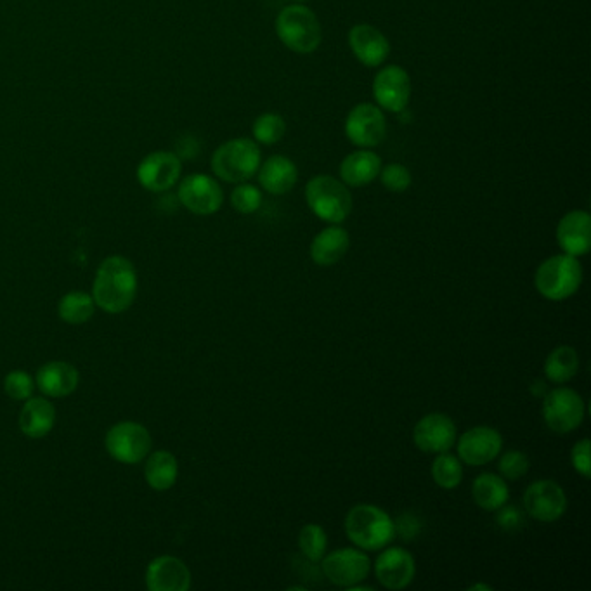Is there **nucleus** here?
Returning <instances> with one entry per match:
<instances>
[{
  "label": "nucleus",
  "instance_id": "nucleus-40",
  "mask_svg": "<svg viewBox=\"0 0 591 591\" xmlns=\"http://www.w3.org/2000/svg\"><path fill=\"white\" fill-rule=\"evenodd\" d=\"M468 590H470V591H477V590L491 591V590H493V588H491V586H489V585H482V583H477V585L470 586V588H468Z\"/></svg>",
  "mask_w": 591,
  "mask_h": 591
},
{
  "label": "nucleus",
  "instance_id": "nucleus-37",
  "mask_svg": "<svg viewBox=\"0 0 591 591\" xmlns=\"http://www.w3.org/2000/svg\"><path fill=\"white\" fill-rule=\"evenodd\" d=\"M496 522H498V526L503 531L512 533V531H517V529L524 526L526 515H524V512L517 505H508V503H505L503 507L496 510Z\"/></svg>",
  "mask_w": 591,
  "mask_h": 591
},
{
  "label": "nucleus",
  "instance_id": "nucleus-10",
  "mask_svg": "<svg viewBox=\"0 0 591 591\" xmlns=\"http://www.w3.org/2000/svg\"><path fill=\"white\" fill-rule=\"evenodd\" d=\"M345 136L363 150L377 148L387 136L384 110L373 103L356 104L345 118Z\"/></svg>",
  "mask_w": 591,
  "mask_h": 591
},
{
  "label": "nucleus",
  "instance_id": "nucleus-3",
  "mask_svg": "<svg viewBox=\"0 0 591 591\" xmlns=\"http://www.w3.org/2000/svg\"><path fill=\"white\" fill-rule=\"evenodd\" d=\"M260 163L262 153L259 144L248 137H234L214 151L210 167L217 179L229 184H240L257 176Z\"/></svg>",
  "mask_w": 591,
  "mask_h": 591
},
{
  "label": "nucleus",
  "instance_id": "nucleus-31",
  "mask_svg": "<svg viewBox=\"0 0 591 591\" xmlns=\"http://www.w3.org/2000/svg\"><path fill=\"white\" fill-rule=\"evenodd\" d=\"M252 134H254L255 143L262 144V146H273V144L280 143L281 139L286 134L285 118L278 115V113H262L255 118L254 125H252Z\"/></svg>",
  "mask_w": 591,
  "mask_h": 591
},
{
  "label": "nucleus",
  "instance_id": "nucleus-4",
  "mask_svg": "<svg viewBox=\"0 0 591 591\" xmlns=\"http://www.w3.org/2000/svg\"><path fill=\"white\" fill-rule=\"evenodd\" d=\"M281 44L295 54L318 51L323 40V28L316 13L304 4H292L281 9L274 21Z\"/></svg>",
  "mask_w": 591,
  "mask_h": 591
},
{
  "label": "nucleus",
  "instance_id": "nucleus-27",
  "mask_svg": "<svg viewBox=\"0 0 591 591\" xmlns=\"http://www.w3.org/2000/svg\"><path fill=\"white\" fill-rule=\"evenodd\" d=\"M144 477L150 484V488L155 491H167L172 488L179 477V463L176 456L163 449L151 453L144 467Z\"/></svg>",
  "mask_w": 591,
  "mask_h": 591
},
{
  "label": "nucleus",
  "instance_id": "nucleus-19",
  "mask_svg": "<svg viewBox=\"0 0 591 591\" xmlns=\"http://www.w3.org/2000/svg\"><path fill=\"white\" fill-rule=\"evenodd\" d=\"M557 243L562 254L583 257L591 248V217L586 210H572L557 226Z\"/></svg>",
  "mask_w": 591,
  "mask_h": 591
},
{
  "label": "nucleus",
  "instance_id": "nucleus-22",
  "mask_svg": "<svg viewBox=\"0 0 591 591\" xmlns=\"http://www.w3.org/2000/svg\"><path fill=\"white\" fill-rule=\"evenodd\" d=\"M380 169L382 158L375 151L359 148L345 156L338 167V174L347 188H364L377 179Z\"/></svg>",
  "mask_w": 591,
  "mask_h": 591
},
{
  "label": "nucleus",
  "instance_id": "nucleus-9",
  "mask_svg": "<svg viewBox=\"0 0 591 591\" xmlns=\"http://www.w3.org/2000/svg\"><path fill=\"white\" fill-rule=\"evenodd\" d=\"M151 434L137 422H120L113 425L106 434V451L113 460L136 465L151 453Z\"/></svg>",
  "mask_w": 591,
  "mask_h": 591
},
{
  "label": "nucleus",
  "instance_id": "nucleus-15",
  "mask_svg": "<svg viewBox=\"0 0 591 591\" xmlns=\"http://www.w3.org/2000/svg\"><path fill=\"white\" fill-rule=\"evenodd\" d=\"M456 451L460 462L470 467H482L494 462L503 449V437L488 425H479L456 437Z\"/></svg>",
  "mask_w": 591,
  "mask_h": 591
},
{
  "label": "nucleus",
  "instance_id": "nucleus-18",
  "mask_svg": "<svg viewBox=\"0 0 591 591\" xmlns=\"http://www.w3.org/2000/svg\"><path fill=\"white\" fill-rule=\"evenodd\" d=\"M349 47L354 58L366 68L384 65L390 54V42L377 26L368 23L354 25L349 32Z\"/></svg>",
  "mask_w": 591,
  "mask_h": 591
},
{
  "label": "nucleus",
  "instance_id": "nucleus-17",
  "mask_svg": "<svg viewBox=\"0 0 591 591\" xmlns=\"http://www.w3.org/2000/svg\"><path fill=\"white\" fill-rule=\"evenodd\" d=\"M375 576L387 590L401 591L413 583L416 576L415 557L404 548H387L375 562Z\"/></svg>",
  "mask_w": 591,
  "mask_h": 591
},
{
  "label": "nucleus",
  "instance_id": "nucleus-32",
  "mask_svg": "<svg viewBox=\"0 0 591 591\" xmlns=\"http://www.w3.org/2000/svg\"><path fill=\"white\" fill-rule=\"evenodd\" d=\"M328 536L318 524H307L299 533V550L311 564H319L326 555Z\"/></svg>",
  "mask_w": 591,
  "mask_h": 591
},
{
  "label": "nucleus",
  "instance_id": "nucleus-20",
  "mask_svg": "<svg viewBox=\"0 0 591 591\" xmlns=\"http://www.w3.org/2000/svg\"><path fill=\"white\" fill-rule=\"evenodd\" d=\"M146 586L151 591H188L191 588V572L181 559L163 555L151 560L146 569Z\"/></svg>",
  "mask_w": 591,
  "mask_h": 591
},
{
  "label": "nucleus",
  "instance_id": "nucleus-5",
  "mask_svg": "<svg viewBox=\"0 0 591 591\" xmlns=\"http://www.w3.org/2000/svg\"><path fill=\"white\" fill-rule=\"evenodd\" d=\"M583 283V266L578 257L553 255L543 260L534 274V286L541 297L552 302H564L578 293Z\"/></svg>",
  "mask_w": 591,
  "mask_h": 591
},
{
  "label": "nucleus",
  "instance_id": "nucleus-7",
  "mask_svg": "<svg viewBox=\"0 0 591 591\" xmlns=\"http://www.w3.org/2000/svg\"><path fill=\"white\" fill-rule=\"evenodd\" d=\"M585 413V401L574 389L557 387L543 396V420L555 434H571L579 429Z\"/></svg>",
  "mask_w": 591,
  "mask_h": 591
},
{
  "label": "nucleus",
  "instance_id": "nucleus-21",
  "mask_svg": "<svg viewBox=\"0 0 591 591\" xmlns=\"http://www.w3.org/2000/svg\"><path fill=\"white\" fill-rule=\"evenodd\" d=\"M260 188L274 196L290 193L299 181V169L288 156L273 155L266 162L260 163L259 172Z\"/></svg>",
  "mask_w": 591,
  "mask_h": 591
},
{
  "label": "nucleus",
  "instance_id": "nucleus-13",
  "mask_svg": "<svg viewBox=\"0 0 591 591\" xmlns=\"http://www.w3.org/2000/svg\"><path fill=\"white\" fill-rule=\"evenodd\" d=\"M524 512L531 519L552 524L567 512V494L559 482L550 479L536 481L524 493Z\"/></svg>",
  "mask_w": 591,
  "mask_h": 591
},
{
  "label": "nucleus",
  "instance_id": "nucleus-26",
  "mask_svg": "<svg viewBox=\"0 0 591 591\" xmlns=\"http://www.w3.org/2000/svg\"><path fill=\"white\" fill-rule=\"evenodd\" d=\"M472 498L475 505L484 512H496L510 500V489L501 475L481 474L472 484Z\"/></svg>",
  "mask_w": 591,
  "mask_h": 591
},
{
  "label": "nucleus",
  "instance_id": "nucleus-6",
  "mask_svg": "<svg viewBox=\"0 0 591 591\" xmlns=\"http://www.w3.org/2000/svg\"><path fill=\"white\" fill-rule=\"evenodd\" d=\"M306 202L312 214L328 224H342L354 207L351 191L344 182L326 174L309 179Z\"/></svg>",
  "mask_w": 591,
  "mask_h": 591
},
{
  "label": "nucleus",
  "instance_id": "nucleus-29",
  "mask_svg": "<svg viewBox=\"0 0 591 591\" xmlns=\"http://www.w3.org/2000/svg\"><path fill=\"white\" fill-rule=\"evenodd\" d=\"M96 302L89 293L70 292L59 300L58 314L68 325H84L94 316Z\"/></svg>",
  "mask_w": 591,
  "mask_h": 591
},
{
  "label": "nucleus",
  "instance_id": "nucleus-34",
  "mask_svg": "<svg viewBox=\"0 0 591 591\" xmlns=\"http://www.w3.org/2000/svg\"><path fill=\"white\" fill-rule=\"evenodd\" d=\"M380 182L390 193H404L408 191L413 182L411 172L403 163H389L380 169Z\"/></svg>",
  "mask_w": 591,
  "mask_h": 591
},
{
  "label": "nucleus",
  "instance_id": "nucleus-28",
  "mask_svg": "<svg viewBox=\"0 0 591 591\" xmlns=\"http://www.w3.org/2000/svg\"><path fill=\"white\" fill-rule=\"evenodd\" d=\"M545 377L552 384L562 385L571 382L579 373V354L571 345H560L546 358Z\"/></svg>",
  "mask_w": 591,
  "mask_h": 591
},
{
  "label": "nucleus",
  "instance_id": "nucleus-2",
  "mask_svg": "<svg viewBox=\"0 0 591 591\" xmlns=\"http://www.w3.org/2000/svg\"><path fill=\"white\" fill-rule=\"evenodd\" d=\"M345 534L364 552H380L396 538L394 520L384 508L359 503L345 515Z\"/></svg>",
  "mask_w": 591,
  "mask_h": 591
},
{
  "label": "nucleus",
  "instance_id": "nucleus-24",
  "mask_svg": "<svg viewBox=\"0 0 591 591\" xmlns=\"http://www.w3.org/2000/svg\"><path fill=\"white\" fill-rule=\"evenodd\" d=\"M78 380L80 375L75 366L65 361H51L37 371L35 384L44 396L66 397L75 392Z\"/></svg>",
  "mask_w": 591,
  "mask_h": 591
},
{
  "label": "nucleus",
  "instance_id": "nucleus-12",
  "mask_svg": "<svg viewBox=\"0 0 591 591\" xmlns=\"http://www.w3.org/2000/svg\"><path fill=\"white\" fill-rule=\"evenodd\" d=\"M177 198L191 214L214 215L224 203V191L217 179L207 174H191L179 181Z\"/></svg>",
  "mask_w": 591,
  "mask_h": 591
},
{
  "label": "nucleus",
  "instance_id": "nucleus-1",
  "mask_svg": "<svg viewBox=\"0 0 591 591\" xmlns=\"http://www.w3.org/2000/svg\"><path fill=\"white\" fill-rule=\"evenodd\" d=\"M137 295V274L129 259L111 255L101 262L92 286V299L110 314L127 311Z\"/></svg>",
  "mask_w": 591,
  "mask_h": 591
},
{
  "label": "nucleus",
  "instance_id": "nucleus-16",
  "mask_svg": "<svg viewBox=\"0 0 591 591\" xmlns=\"http://www.w3.org/2000/svg\"><path fill=\"white\" fill-rule=\"evenodd\" d=\"M456 425L444 413H430L418 420L413 429V442L423 453H446L455 446Z\"/></svg>",
  "mask_w": 591,
  "mask_h": 591
},
{
  "label": "nucleus",
  "instance_id": "nucleus-30",
  "mask_svg": "<svg viewBox=\"0 0 591 591\" xmlns=\"http://www.w3.org/2000/svg\"><path fill=\"white\" fill-rule=\"evenodd\" d=\"M432 481L442 489H456L463 481V465L460 458L446 453H439L432 463Z\"/></svg>",
  "mask_w": 591,
  "mask_h": 591
},
{
  "label": "nucleus",
  "instance_id": "nucleus-39",
  "mask_svg": "<svg viewBox=\"0 0 591 591\" xmlns=\"http://www.w3.org/2000/svg\"><path fill=\"white\" fill-rule=\"evenodd\" d=\"M394 527H396V534L404 541L415 540L416 536L422 531V520L418 519L415 514H401L394 520Z\"/></svg>",
  "mask_w": 591,
  "mask_h": 591
},
{
  "label": "nucleus",
  "instance_id": "nucleus-41",
  "mask_svg": "<svg viewBox=\"0 0 591 591\" xmlns=\"http://www.w3.org/2000/svg\"><path fill=\"white\" fill-rule=\"evenodd\" d=\"M293 2H297V4H302V2H307V0H293Z\"/></svg>",
  "mask_w": 591,
  "mask_h": 591
},
{
  "label": "nucleus",
  "instance_id": "nucleus-36",
  "mask_svg": "<svg viewBox=\"0 0 591 591\" xmlns=\"http://www.w3.org/2000/svg\"><path fill=\"white\" fill-rule=\"evenodd\" d=\"M4 389H6L7 396L14 401H26L32 397L35 384H33V378L26 371L16 370L7 375L4 380Z\"/></svg>",
  "mask_w": 591,
  "mask_h": 591
},
{
  "label": "nucleus",
  "instance_id": "nucleus-23",
  "mask_svg": "<svg viewBox=\"0 0 591 591\" xmlns=\"http://www.w3.org/2000/svg\"><path fill=\"white\" fill-rule=\"evenodd\" d=\"M349 247H351L349 233L342 226L332 224L314 236L309 247V255L314 264L330 267L344 259Z\"/></svg>",
  "mask_w": 591,
  "mask_h": 591
},
{
  "label": "nucleus",
  "instance_id": "nucleus-33",
  "mask_svg": "<svg viewBox=\"0 0 591 591\" xmlns=\"http://www.w3.org/2000/svg\"><path fill=\"white\" fill-rule=\"evenodd\" d=\"M262 200H264L262 191L248 182L236 184V188L231 193V205L241 215L255 214L262 207Z\"/></svg>",
  "mask_w": 591,
  "mask_h": 591
},
{
  "label": "nucleus",
  "instance_id": "nucleus-38",
  "mask_svg": "<svg viewBox=\"0 0 591 591\" xmlns=\"http://www.w3.org/2000/svg\"><path fill=\"white\" fill-rule=\"evenodd\" d=\"M591 446L590 439H581L576 442L571 449V463L574 470L585 479H590L591 475Z\"/></svg>",
  "mask_w": 591,
  "mask_h": 591
},
{
  "label": "nucleus",
  "instance_id": "nucleus-35",
  "mask_svg": "<svg viewBox=\"0 0 591 591\" xmlns=\"http://www.w3.org/2000/svg\"><path fill=\"white\" fill-rule=\"evenodd\" d=\"M529 458L526 453H522L519 449H508L507 453H503L498 463V470L505 481H519L524 475L529 472Z\"/></svg>",
  "mask_w": 591,
  "mask_h": 591
},
{
  "label": "nucleus",
  "instance_id": "nucleus-14",
  "mask_svg": "<svg viewBox=\"0 0 591 591\" xmlns=\"http://www.w3.org/2000/svg\"><path fill=\"white\" fill-rule=\"evenodd\" d=\"M371 89L378 108L389 113H403L411 99L410 73L403 66H382L373 78Z\"/></svg>",
  "mask_w": 591,
  "mask_h": 591
},
{
  "label": "nucleus",
  "instance_id": "nucleus-11",
  "mask_svg": "<svg viewBox=\"0 0 591 591\" xmlns=\"http://www.w3.org/2000/svg\"><path fill=\"white\" fill-rule=\"evenodd\" d=\"M182 160L174 151H151L139 162L136 179L150 193H165L181 181Z\"/></svg>",
  "mask_w": 591,
  "mask_h": 591
},
{
  "label": "nucleus",
  "instance_id": "nucleus-25",
  "mask_svg": "<svg viewBox=\"0 0 591 591\" xmlns=\"http://www.w3.org/2000/svg\"><path fill=\"white\" fill-rule=\"evenodd\" d=\"M56 423V410L44 397H30L20 413V429L30 439L46 437Z\"/></svg>",
  "mask_w": 591,
  "mask_h": 591
},
{
  "label": "nucleus",
  "instance_id": "nucleus-8",
  "mask_svg": "<svg viewBox=\"0 0 591 591\" xmlns=\"http://www.w3.org/2000/svg\"><path fill=\"white\" fill-rule=\"evenodd\" d=\"M321 571L332 585L338 588H351L368 579L371 572V560L361 548H338L326 553L321 559Z\"/></svg>",
  "mask_w": 591,
  "mask_h": 591
}]
</instances>
